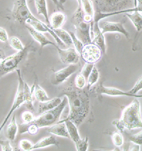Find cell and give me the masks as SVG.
Wrapping results in <instances>:
<instances>
[{
  "label": "cell",
  "mask_w": 142,
  "mask_h": 151,
  "mask_svg": "<svg viewBox=\"0 0 142 151\" xmlns=\"http://www.w3.org/2000/svg\"><path fill=\"white\" fill-rule=\"evenodd\" d=\"M52 1L54 2V3L55 4V5L57 6V7L58 9H60L61 6L60 5V4L59 2V1L57 0H52Z\"/></svg>",
  "instance_id": "7bdbcfd3"
},
{
  "label": "cell",
  "mask_w": 142,
  "mask_h": 151,
  "mask_svg": "<svg viewBox=\"0 0 142 151\" xmlns=\"http://www.w3.org/2000/svg\"><path fill=\"white\" fill-rule=\"evenodd\" d=\"M80 54L85 63L95 64L101 59L102 52L98 45L91 42L83 45Z\"/></svg>",
  "instance_id": "ba28073f"
},
{
  "label": "cell",
  "mask_w": 142,
  "mask_h": 151,
  "mask_svg": "<svg viewBox=\"0 0 142 151\" xmlns=\"http://www.w3.org/2000/svg\"><path fill=\"white\" fill-rule=\"evenodd\" d=\"M64 123H65L69 135L70 136V138L71 140L74 143L79 140L81 138L79 134L77 126L70 120L65 121Z\"/></svg>",
  "instance_id": "7402d4cb"
},
{
  "label": "cell",
  "mask_w": 142,
  "mask_h": 151,
  "mask_svg": "<svg viewBox=\"0 0 142 151\" xmlns=\"http://www.w3.org/2000/svg\"><path fill=\"white\" fill-rule=\"evenodd\" d=\"M9 40V37L7 32L3 27H0V41L2 42H7Z\"/></svg>",
  "instance_id": "ab89813d"
},
{
  "label": "cell",
  "mask_w": 142,
  "mask_h": 151,
  "mask_svg": "<svg viewBox=\"0 0 142 151\" xmlns=\"http://www.w3.org/2000/svg\"><path fill=\"white\" fill-rule=\"evenodd\" d=\"M29 46L27 45L23 50L6 57L0 62V78L16 70L19 64L27 55Z\"/></svg>",
  "instance_id": "5b68a950"
},
{
  "label": "cell",
  "mask_w": 142,
  "mask_h": 151,
  "mask_svg": "<svg viewBox=\"0 0 142 151\" xmlns=\"http://www.w3.org/2000/svg\"><path fill=\"white\" fill-rule=\"evenodd\" d=\"M140 103L135 99L123 109L120 119L115 120L112 124L117 129L123 132L125 128L131 130L142 127Z\"/></svg>",
  "instance_id": "7a4b0ae2"
},
{
  "label": "cell",
  "mask_w": 142,
  "mask_h": 151,
  "mask_svg": "<svg viewBox=\"0 0 142 151\" xmlns=\"http://www.w3.org/2000/svg\"><path fill=\"white\" fill-rule=\"evenodd\" d=\"M68 32L71 37L72 44L74 45L75 50H77V52L80 54L84 44L78 38H77L74 32Z\"/></svg>",
  "instance_id": "4dcf8cb0"
},
{
  "label": "cell",
  "mask_w": 142,
  "mask_h": 151,
  "mask_svg": "<svg viewBox=\"0 0 142 151\" xmlns=\"http://www.w3.org/2000/svg\"><path fill=\"white\" fill-rule=\"evenodd\" d=\"M26 23L29 24L34 29L39 32H49L51 27L41 20L34 21L32 20H28Z\"/></svg>",
  "instance_id": "d4e9b609"
},
{
  "label": "cell",
  "mask_w": 142,
  "mask_h": 151,
  "mask_svg": "<svg viewBox=\"0 0 142 151\" xmlns=\"http://www.w3.org/2000/svg\"><path fill=\"white\" fill-rule=\"evenodd\" d=\"M34 1L38 14L43 15L46 22L49 24V17L48 15L46 0H34Z\"/></svg>",
  "instance_id": "cb8c5ba5"
},
{
  "label": "cell",
  "mask_w": 142,
  "mask_h": 151,
  "mask_svg": "<svg viewBox=\"0 0 142 151\" xmlns=\"http://www.w3.org/2000/svg\"><path fill=\"white\" fill-rule=\"evenodd\" d=\"M96 92L102 94V95H107L112 96H132L131 95L128 93V92L122 91L119 89L116 88L114 87H105L102 85H99L96 88Z\"/></svg>",
  "instance_id": "4fadbf2b"
},
{
  "label": "cell",
  "mask_w": 142,
  "mask_h": 151,
  "mask_svg": "<svg viewBox=\"0 0 142 151\" xmlns=\"http://www.w3.org/2000/svg\"><path fill=\"white\" fill-rule=\"evenodd\" d=\"M94 1H95V2H96V5H97V2H98V0H94Z\"/></svg>",
  "instance_id": "f6af8a7d"
},
{
  "label": "cell",
  "mask_w": 142,
  "mask_h": 151,
  "mask_svg": "<svg viewBox=\"0 0 142 151\" xmlns=\"http://www.w3.org/2000/svg\"><path fill=\"white\" fill-rule=\"evenodd\" d=\"M83 14L84 11L82 7H78L72 17V20L76 30L75 35L84 45L92 42V39L91 35V24L83 20Z\"/></svg>",
  "instance_id": "277c9868"
},
{
  "label": "cell",
  "mask_w": 142,
  "mask_h": 151,
  "mask_svg": "<svg viewBox=\"0 0 142 151\" xmlns=\"http://www.w3.org/2000/svg\"><path fill=\"white\" fill-rule=\"evenodd\" d=\"M142 88V77H141L137 81L135 85L131 90L127 92L128 93L131 95L133 97L135 98H141L142 95H137V93Z\"/></svg>",
  "instance_id": "f1b7e54d"
},
{
  "label": "cell",
  "mask_w": 142,
  "mask_h": 151,
  "mask_svg": "<svg viewBox=\"0 0 142 151\" xmlns=\"http://www.w3.org/2000/svg\"><path fill=\"white\" fill-rule=\"evenodd\" d=\"M128 148H129L128 151H140V145L135 144L131 142V143L129 144V146L128 147Z\"/></svg>",
  "instance_id": "60d3db41"
},
{
  "label": "cell",
  "mask_w": 142,
  "mask_h": 151,
  "mask_svg": "<svg viewBox=\"0 0 142 151\" xmlns=\"http://www.w3.org/2000/svg\"><path fill=\"white\" fill-rule=\"evenodd\" d=\"M58 145L59 142H57L55 136L51 135L49 137H44L39 140L36 144L33 145V150L44 148L52 145L57 146Z\"/></svg>",
  "instance_id": "d6986e66"
},
{
  "label": "cell",
  "mask_w": 142,
  "mask_h": 151,
  "mask_svg": "<svg viewBox=\"0 0 142 151\" xmlns=\"http://www.w3.org/2000/svg\"><path fill=\"white\" fill-rule=\"evenodd\" d=\"M99 27L103 35L107 32H119L124 35L127 39H129L130 34L125 29L123 22H102L99 23Z\"/></svg>",
  "instance_id": "7c38bea8"
},
{
  "label": "cell",
  "mask_w": 142,
  "mask_h": 151,
  "mask_svg": "<svg viewBox=\"0 0 142 151\" xmlns=\"http://www.w3.org/2000/svg\"><path fill=\"white\" fill-rule=\"evenodd\" d=\"M5 57L6 55L4 51L2 49H0V62L4 60Z\"/></svg>",
  "instance_id": "b9f144b4"
},
{
  "label": "cell",
  "mask_w": 142,
  "mask_h": 151,
  "mask_svg": "<svg viewBox=\"0 0 142 151\" xmlns=\"http://www.w3.org/2000/svg\"><path fill=\"white\" fill-rule=\"evenodd\" d=\"M35 85H34L32 89L29 88L27 83L24 82V89H23V97H24V104L28 109L33 111L34 107L32 100V93L34 89Z\"/></svg>",
  "instance_id": "ac0fdd59"
},
{
  "label": "cell",
  "mask_w": 142,
  "mask_h": 151,
  "mask_svg": "<svg viewBox=\"0 0 142 151\" xmlns=\"http://www.w3.org/2000/svg\"><path fill=\"white\" fill-rule=\"evenodd\" d=\"M12 16L20 24H25L28 20L38 21L33 15L28 6L27 0H16L12 11Z\"/></svg>",
  "instance_id": "8992f818"
},
{
  "label": "cell",
  "mask_w": 142,
  "mask_h": 151,
  "mask_svg": "<svg viewBox=\"0 0 142 151\" xmlns=\"http://www.w3.org/2000/svg\"><path fill=\"white\" fill-rule=\"evenodd\" d=\"M82 90L74 87L63 90L62 96L67 97L70 110L67 117L59 123L70 120L78 127L86 118L90 110V102L87 93Z\"/></svg>",
  "instance_id": "6da1fadb"
},
{
  "label": "cell",
  "mask_w": 142,
  "mask_h": 151,
  "mask_svg": "<svg viewBox=\"0 0 142 151\" xmlns=\"http://www.w3.org/2000/svg\"><path fill=\"white\" fill-rule=\"evenodd\" d=\"M67 104V97L64 98L60 104L57 107L41 114L38 117L35 118L31 123L35 124L38 128L50 127L57 123L60 118L61 115Z\"/></svg>",
  "instance_id": "3957f363"
},
{
  "label": "cell",
  "mask_w": 142,
  "mask_h": 151,
  "mask_svg": "<svg viewBox=\"0 0 142 151\" xmlns=\"http://www.w3.org/2000/svg\"><path fill=\"white\" fill-rule=\"evenodd\" d=\"M48 132L55 135L70 139L66 128L65 123L64 122H57V123L54 124L49 128V129L48 130Z\"/></svg>",
  "instance_id": "2e32d148"
},
{
  "label": "cell",
  "mask_w": 142,
  "mask_h": 151,
  "mask_svg": "<svg viewBox=\"0 0 142 151\" xmlns=\"http://www.w3.org/2000/svg\"><path fill=\"white\" fill-rule=\"evenodd\" d=\"M18 132V125L16 122L15 115H13L10 123L7 125L6 128V134L7 138L11 141L15 140L17 133Z\"/></svg>",
  "instance_id": "ffe728a7"
},
{
  "label": "cell",
  "mask_w": 142,
  "mask_h": 151,
  "mask_svg": "<svg viewBox=\"0 0 142 151\" xmlns=\"http://www.w3.org/2000/svg\"><path fill=\"white\" fill-rule=\"evenodd\" d=\"M112 139L113 143L116 147H121L124 144L123 137L119 132H114L112 135Z\"/></svg>",
  "instance_id": "836d02e7"
},
{
  "label": "cell",
  "mask_w": 142,
  "mask_h": 151,
  "mask_svg": "<svg viewBox=\"0 0 142 151\" xmlns=\"http://www.w3.org/2000/svg\"><path fill=\"white\" fill-rule=\"evenodd\" d=\"M99 72L96 67H93L92 70L87 80V89L89 90L91 87L96 83L99 80Z\"/></svg>",
  "instance_id": "4316f807"
},
{
  "label": "cell",
  "mask_w": 142,
  "mask_h": 151,
  "mask_svg": "<svg viewBox=\"0 0 142 151\" xmlns=\"http://www.w3.org/2000/svg\"><path fill=\"white\" fill-rule=\"evenodd\" d=\"M0 145L1 146V150L2 151H14L12 147L10 145L9 140H0Z\"/></svg>",
  "instance_id": "f35d334b"
},
{
  "label": "cell",
  "mask_w": 142,
  "mask_h": 151,
  "mask_svg": "<svg viewBox=\"0 0 142 151\" xmlns=\"http://www.w3.org/2000/svg\"><path fill=\"white\" fill-rule=\"evenodd\" d=\"M9 41L11 47L17 51H20L24 48L21 40L17 37H11L9 39Z\"/></svg>",
  "instance_id": "f546056e"
},
{
  "label": "cell",
  "mask_w": 142,
  "mask_h": 151,
  "mask_svg": "<svg viewBox=\"0 0 142 151\" xmlns=\"http://www.w3.org/2000/svg\"><path fill=\"white\" fill-rule=\"evenodd\" d=\"M27 29L29 32V34L31 35L32 38L41 45V49L43 48L44 47L47 45H52L55 47L56 44L53 43L52 42L50 41L48 38L46 36H44L43 34L41 32H38L34 29L32 27H26Z\"/></svg>",
  "instance_id": "5bb4252c"
},
{
  "label": "cell",
  "mask_w": 142,
  "mask_h": 151,
  "mask_svg": "<svg viewBox=\"0 0 142 151\" xmlns=\"http://www.w3.org/2000/svg\"><path fill=\"white\" fill-rule=\"evenodd\" d=\"M129 139L131 142L137 144L138 145H142V130L138 133L137 134H135L134 135H132L129 137Z\"/></svg>",
  "instance_id": "8d00e7d4"
},
{
  "label": "cell",
  "mask_w": 142,
  "mask_h": 151,
  "mask_svg": "<svg viewBox=\"0 0 142 151\" xmlns=\"http://www.w3.org/2000/svg\"><path fill=\"white\" fill-rule=\"evenodd\" d=\"M86 81L84 76L80 73L77 75L75 79V83L76 87L79 89H83L85 87Z\"/></svg>",
  "instance_id": "d590c367"
},
{
  "label": "cell",
  "mask_w": 142,
  "mask_h": 151,
  "mask_svg": "<svg viewBox=\"0 0 142 151\" xmlns=\"http://www.w3.org/2000/svg\"><path fill=\"white\" fill-rule=\"evenodd\" d=\"M34 90L35 97L39 102H43L49 100V97L46 91L38 84L35 85Z\"/></svg>",
  "instance_id": "484cf974"
},
{
  "label": "cell",
  "mask_w": 142,
  "mask_h": 151,
  "mask_svg": "<svg viewBox=\"0 0 142 151\" xmlns=\"http://www.w3.org/2000/svg\"><path fill=\"white\" fill-rule=\"evenodd\" d=\"M94 66V64L89 63H86L83 66L80 74L84 76L86 81H87L88 78L90 75V73H91Z\"/></svg>",
  "instance_id": "e575fe53"
},
{
  "label": "cell",
  "mask_w": 142,
  "mask_h": 151,
  "mask_svg": "<svg viewBox=\"0 0 142 151\" xmlns=\"http://www.w3.org/2000/svg\"><path fill=\"white\" fill-rule=\"evenodd\" d=\"M22 120L25 123H29L33 121L35 117L34 116L33 113L30 111H26L23 112L22 114Z\"/></svg>",
  "instance_id": "74e56055"
},
{
  "label": "cell",
  "mask_w": 142,
  "mask_h": 151,
  "mask_svg": "<svg viewBox=\"0 0 142 151\" xmlns=\"http://www.w3.org/2000/svg\"><path fill=\"white\" fill-rule=\"evenodd\" d=\"M52 30L57 36V37L60 39L61 41L65 45L67 46H70L72 45L71 37L68 32H66L65 30L60 28L52 29Z\"/></svg>",
  "instance_id": "603a6c76"
},
{
  "label": "cell",
  "mask_w": 142,
  "mask_h": 151,
  "mask_svg": "<svg viewBox=\"0 0 142 151\" xmlns=\"http://www.w3.org/2000/svg\"><path fill=\"white\" fill-rule=\"evenodd\" d=\"M66 20L65 14L61 12H55L51 14L49 17V27L52 29L60 28Z\"/></svg>",
  "instance_id": "9a60e30c"
},
{
  "label": "cell",
  "mask_w": 142,
  "mask_h": 151,
  "mask_svg": "<svg viewBox=\"0 0 142 151\" xmlns=\"http://www.w3.org/2000/svg\"><path fill=\"white\" fill-rule=\"evenodd\" d=\"M75 147L78 151H87L88 147V138L86 137L85 138H80L79 140H78L75 143Z\"/></svg>",
  "instance_id": "1f68e13d"
},
{
  "label": "cell",
  "mask_w": 142,
  "mask_h": 151,
  "mask_svg": "<svg viewBox=\"0 0 142 151\" xmlns=\"http://www.w3.org/2000/svg\"><path fill=\"white\" fill-rule=\"evenodd\" d=\"M62 100L60 97H55L51 100H49L43 102H39L38 106V113L42 114L53 109L59 105Z\"/></svg>",
  "instance_id": "e0dca14e"
},
{
  "label": "cell",
  "mask_w": 142,
  "mask_h": 151,
  "mask_svg": "<svg viewBox=\"0 0 142 151\" xmlns=\"http://www.w3.org/2000/svg\"><path fill=\"white\" fill-rule=\"evenodd\" d=\"M17 76H18V80H19V84H18V87H17V90L16 95L14 99V103L12 105L11 109L10 111L9 112L7 116H6L5 119L4 121L3 122L2 124H1L0 127V132L1 130L4 128L5 127L6 123L7 122L8 120L11 116L12 114L14 112L15 110H17V108H19L22 104L24 103V97H23V89H24V81H23L22 78L21 73H20V70H16Z\"/></svg>",
  "instance_id": "9c48e42d"
},
{
  "label": "cell",
  "mask_w": 142,
  "mask_h": 151,
  "mask_svg": "<svg viewBox=\"0 0 142 151\" xmlns=\"http://www.w3.org/2000/svg\"><path fill=\"white\" fill-rule=\"evenodd\" d=\"M78 69L77 64H71L65 68L55 72L51 78V82L53 85H59L65 81Z\"/></svg>",
  "instance_id": "30bf717a"
},
{
  "label": "cell",
  "mask_w": 142,
  "mask_h": 151,
  "mask_svg": "<svg viewBox=\"0 0 142 151\" xmlns=\"http://www.w3.org/2000/svg\"><path fill=\"white\" fill-rule=\"evenodd\" d=\"M81 1L82 0H77L78 5H79V7H81Z\"/></svg>",
  "instance_id": "ee69618b"
},
{
  "label": "cell",
  "mask_w": 142,
  "mask_h": 151,
  "mask_svg": "<svg viewBox=\"0 0 142 151\" xmlns=\"http://www.w3.org/2000/svg\"><path fill=\"white\" fill-rule=\"evenodd\" d=\"M139 12V11H135L133 12V14L126 13V16L131 20L137 32H141L142 29V14Z\"/></svg>",
  "instance_id": "44dd1931"
},
{
  "label": "cell",
  "mask_w": 142,
  "mask_h": 151,
  "mask_svg": "<svg viewBox=\"0 0 142 151\" xmlns=\"http://www.w3.org/2000/svg\"><path fill=\"white\" fill-rule=\"evenodd\" d=\"M33 145L32 142L27 139H22L19 142V147L22 151H32Z\"/></svg>",
  "instance_id": "d6a6232c"
},
{
  "label": "cell",
  "mask_w": 142,
  "mask_h": 151,
  "mask_svg": "<svg viewBox=\"0 0 142 151\" xmlns=\"http://www.w3.org/2000/svg\"><path fill=\"white\" fill-rule=\"evenodd\" d=\"M81 7L83 11L85 14L94 16V10L92 0H82Z\"/></svg>",
  "instance_id": "83f0119b"
},
{
  "label": "cell",
  "mask_w": 142,
  "mask_h": 151,
  "mask_svg": "<svg viewBox=\"0 0 142 151\" xmlns=\"http://www.w3.org/2000/svg\"><path fill=\"white\" fill-rule=\"evenodd\" d=\"M55 47L58 52L59 58L62 62L66 64H77L80 59L79 54L74 48L61 49L56 44Z\"/></svg>",
  "instance_id": "8fae6325"
},
{
  "label": "cell",
  "mask_w": 142,
  "mask_h": 151,
  "mask_svg": "<svg viewBox=\"0 0 142 151\" xmlns=\"http://www.w3.org/2000/svg\"><path fill=\"white\" fill-rule=\"evenodd\" d=\"M134 0H98L96 10L102 13H109L126 9Z\"/></svg>",
  "instance_id": "52a82bcc"
}]
</instances>
